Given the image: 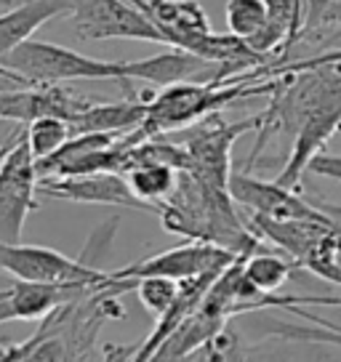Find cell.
<instances>
[{
	"label": "cell",
	"mask_w": 341,
	"mask_h": 362,
	"mask_svg": "<svg viewBox=\"0 0 341 362\" xmlns=\"http://www.w3.org/2000/svg\"><path fill=\"white\" fill-rule=\"evenodd\" d=\"M277 88V83L250 86V78L232 80H211V83H176L168 88H160L158 96H152L147 104V117L139 125V131L152 139L158 134H176L195 123L205 120L208 115H216L227 104L259 93H270Z\"/></svg>",
	"instance_id": "obj_1"
},
{
	"label": "cell",
	"mask_w": 341,
	"mask_h": 362,
	"mask_svg": "<svg viewBox=\"0 0 341 362\" xmlns=\"http://www.w3.org/2000/svg\"><path fill=\"white\" fill-rule=\"evenodd\" d=\"M0 67L19 75L30 86H59L72 80H117L123 90L137 99L131 80L125 78V62H104L72 48L46 40H27L0 62Z\"/></svg>",
	"instance_id": "obj_2"
},
{
	"label": "cell",
	"mask_w": 341,
	"mask_h": 362,
	"mask_svg": "<svg viewBox=\"0 0 341 362\" xmlns=\"http://www.w3.org/2000/svg\"><path fill=\"white\" fill-rule=\"evenodd\" d=\"M0 269L16 280L78 291H102L110 272L91 267L83 259H69L46 245H24V243H0Z\"/></svg>",
	"instance_id": "obj_3"
},
{
	"label": "cell",
	"mask_w": 341,
	"mask_h": 362,
	"mask_svg": "<svg viewBox=\"0 0 341 362\" xmlns=\"http://www.w3.org/2000/svg\"><path fill=\"white\" fill-rule=\"evenodd\" d=\"M75 35L83 40H144L168 45V37L131 0H69Z\"/></svg>",
	"instance_id": "obj_4"
},
{
	"label": "cell",
	"mask_w": 341,
	"mask_h": 362,
	"mask_svg": "<svg viewBox=\"0 0 341 362\" xmlns=\"http://www.w3.org/2000/svg\"><path fill=\"white\" fill-rule=\"evenodd\" d=\"M238 259H245V256H238V253L221 248V245H214V243H195L192 240V243L155 253V256L141 259L137 264H128L123 269L110 272V277L102 288L117 283V280H144V277H168L176 283H187V280L203 277L211 272L227 269L229 264H235Z\"/></svg>",
	"instance_id": "obj_5"
},
{
	"label": "cell",
	"mask_w": 341,
	"mask_h": 362,
	"mask_svg": "<svg viewBox=\"0 0 341 362\" xmlns=\"http://www.w3.org/2000/svg\"><path fill=\"white\" fill-rule=\"evenodd\" d=\"M37 163L22 136L0 160V243H19L24 224L37 211Z\"/></svg>",
	"instance_id": "obj_6"
},
{
	"label": "cell",
	"mask_w": 341,
	"mask_h": 362,
	"mask_svg": "<svg viewBox=\"0 0 341 362\" xmlns=\"http://www.w3.org/2000/svg\"><path fill=\"white\" fill-rule=\"evenodd\" d=\"M264 125V112L253 115L248 120L240 123H224L219 120V115H208L205 120H200V128H184V147L192 158V176L205 181L208 187L216 189H229V152L232 144L240 139V134L262 128Z\"/></svg>",
	"instance_id": "obj_7"
},
{
	"label": "cell",
	"mask_w": 341,
	"mask_h": 362,
	"mask_svg": "<svg viewBox=\"0 0 341 362\" xmlns=\"http://www.w3.org/2000/svg\"><path fill=\"white\" fill-rule=\"evenodd\" d=\"M336 131H341V69L330 72L323 96L299 125V131L294 136V147H291L285 168L277 176V184L296 189L301 176L307 173L309 160L320 155V149L325 147V141Z\"/></svg>",
	"instance_id": "obj_8"
},
{
	"label": "cell",
	"mask_w": 341,
	"mask_h": 362,
	"mask_svg": "<svg viewBox=\"0 0 341 362\" xmlns=\"http://www.w3.org/2000/svg\"><path fill=\"white\" fill-rule=\"evenodd\" d=\"M229 197L243 208H248L250 214L272 221H325L336 226L333 208L309 203L277 181H259L250 179L248 173H232Z\"/></svg>",
	"instance_id": "obj_9"
},
{
	"label": "cell",
	"mask_w": 341,
	"mask_h": 362,
	"mask_svg": "<svg viewBox=\"0 0 341 362\" xmlns=\"http://www.w3.org/2000/svg\"><path fill=\"white\" fill-rule=\"evenodd\" d=\"M37 192L51 194L59 200L69 203H86V205H120V208H134V211H147V214L160 216L163 211L155 205L139 200L131 192L128 181L123 173H88V176H69V179H40Z\"/></svg>",
	"instance_id": "obj_10"
},
{
	"label": "cell",
	"mask_w": 341,
	"mask_h": 362,
	"mask_svg": "<svg viewBox=\"0 0 341 362\" xmlns=\"http://www.w3.org/2000/svg\"><path fill=\"white\" fill-rule=\"evenodd\" d=\"M232 69L227 64H216L208 59L197 57L192 51L173 48L160 51L155 57L139 59V62H125V78L144 80L149 86L168 88L176 83H211V80H227Z\"/></svg>",
	"instance_id": "obj_11"
},
{
	"label": "cell",
	"mask_w": 341,
	"mask_h": 362,
	"mask_svg": "<svg viewBox=\"0 0 341 362\" xmlns=\"http://www.w3.org/2000/svg\"><path fill=\"white\" fill-rule=\"evenodd\" d=\"M83 291L78 288H57V285H37L16 280L0 288V325L13 320H46L57 309L72 304Z\"/></svg>",
	"instance_id": "obj_12"
},
{
	"label": "cell",
	"mask_w": 341,
	"mask_h": 362,
	"mask_svg": "<svg viewBox=\"0 0 341 362\" xmlns=\"http://www.w3.org/2000/svg\"><path fill=\"white\" fill-rule=\"evenodd\" d=\"M147 99H123V102L88 104L83 112L72 115L67 123L72 136L80 134H112L137 131L147 117Z\"/></svg>",
	"instance_id": "obj_13"
},
{
	"label": "cell",
	"mask_w": 341,
	"mask_h": 362,
	"mask_svg": "<svg viewBox=\"0 0 341 362\" xmlns=\"http://www.w3.org/2000/svg\"><path fill=\"white\" fill-rule=\"evenodd\" d=\"M69 13V0H30L19 8L0 13V62L13 48L33 40V35L46 22Z\"/></svg>",
	"instance_id": "obj_14"
},
{
	"label": "cell",
	"mask_w": 341,
	"mask_h": 362,
	"mask_svg": "<svg viewBox=\"0 0 341 362\" xmlns=\"http://www.w3.org/2000/svg\"><path fill=\"white\" fill-rule=\"evenodd\" d=\"M250 226L262 235V238L272 240L274 245H280L283 250L291 253V259L301 267L304 259L309 256V250L318 245L320 240L328 232H336L333 224L325 221H272L264 216H250Z\"/></svg>",
	"instance_id": "obj_15"
},
{
	"label": "cell",
	"mask_w": 341,
	"mask_h": 362,
	"mask_svg": "<svg viewBox=\"0 0 341 362\" xmlns=\"http://www.w3.org/2000/svg\"><path fill=\"white\" fill-rule=\"evenodd\" d=\"M131 192L139 200L155 205V208H166L176 187H179V170L166 165V163H137L123 173Z\"/></svg>",
	"instance_id": "obj_16"
},
{
	"label": "cell",
	"mask_w": 341,
	"mask_h": 362,
	"mask_svg": "<svg viewBox=\"0 0 341 362\" xmlns=\"http://www.w3.org/2000/svg\"><path fill=\"white\" fill-rule=\"evenodd\" d=\"M299 269V264L294 259H280V256H272V253H250L243 259V274L259 293H274L280 291L291 274Z\"/></svg>",
	"instance_id": "obj_17"
},
{
	"label": "cell",
	"mask_w": 341,
	"mask_h": 362,
	"mask_svg": "<svg viewBox=\"0 0 341 362\" xmlns=\"http://www.w3.org/2000/svg\"><path fill=\"white\" fill-rule=\"evenodd\" d=\"M69 139H72L69 123L64 117H57V115H46V117H37V120L24 125V141L33 152L35 163L57 155Z\"/></svg>",
	"instance_id": "obj_18"
},
{
	"label": "cell",
	"mask_w": 341,
	"mask_h": 362,
	"mask_svg": "<svg viewBox=\"0 0 341 362\" xmlns=\"http://www.w3.org/2000/svg\"><path fill=\"white\" fill-rule=\"evenodd\" d=\"M224 19L229 35L248 40L267 24V0H227Z\"/></svg>",
	"instance_id": "obj_19"
},
{
	"label": "cell",
	"mask_w": 341,
	"mask_h": 362,
	"mask_svg": "<svg viewBox=\"0 0 341 362\" xmlns=\"http://www.w3.org/2000/svg\"><path fill=\"white\" fill-rule=\"evenodd\" d=\"M307 173H315V176H323V179H333L341 181V155H330V152H320L309 160Z\"/></svg>",
	"instance_id": "obj_20"
},
{
	"label": "cell",
	"mask_w": 341,
	"mask_h": 362,
	"mask_svg": "<svg viewBox=\"0 0 341 362\" xmlns=\"http://www.w3.org/2000/svg\"><path fill=\"white\" fill-rule=\"evenodd\" d=\"M22 86H30V83L22 80L19 75H13V72H8V69L0 67V93H6V90H16V88H22Z\"/></svg>",
	"instance_id": "obj_21"
},
{
	"label": "cell",
	"mask_w": 341,
	"mask_h": 362,
	"mask_svg": "<svg viewBox=\"0 0 341 362\" xmlns=\"http://www.w3.org/2000/svg\"><path fill=\"white\" fill-rule=\"evenodd\" d=\"M320 6H323L320 0H304V16H307L309 8H320Z\"/></svg>",
	"instance_id": "obj_22"
},
{
	"label": "cell",
	"mask_w": 341,
	"mask_h": 362,
	"mask_svg": "<svg viewBox=\"0 0 341 362\" xmlns=\"http://www.w3.org/2000/svg\"><path fill=\"white\" fill-rule=\"evenodd\" d=\"M301 3H304V0H301Z\"/></svg>",
	"instance_id": "obj_23"
}]
</instances>
